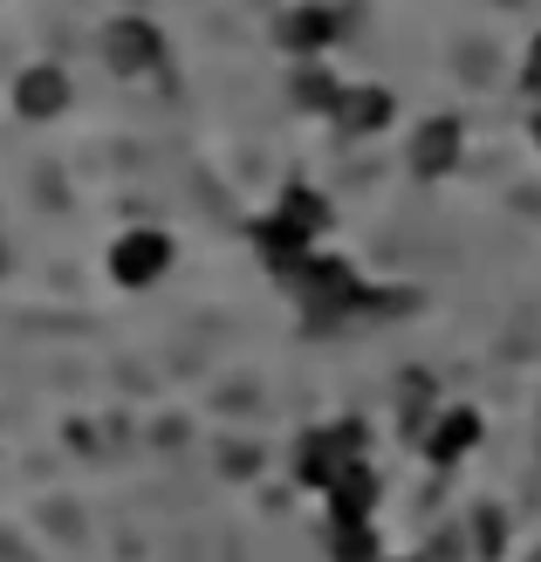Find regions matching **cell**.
<instances>
[{"mask_svg": "<svg viewBox=\"0 0 541 562\" xmlns=\"http://www.w3.org/2000/svg\"><path fill=\"white\" fill-rule=\"evenodd\" d=\"M357 460H363V426L308 432V439H302V453H295V481H302V487H336Z\"/></svg>", "mask_w": 541, "mask_h": 562, "instance_id": "6da1fadb", "label": "cell"}, {"mask_svg": "<svg viewBox=\"0 0 541 562\" xmlns=\"http://www.w3.org/2000/svg\"><path fill=\"white\" fill-rule=\"evenodd\" d=\"M165 268H172V240L158 227H131L117 247H110V274H117L124 289H151Z\"/></svg>", "mask_w": 541, "mask_h": 562, "instance_id": "7a4b0ae2", "label": "cell"}, {"mask_svg": "<svg viewBox=\"0 0 541 562\" xmlns=\"http://www.w3.org/2000/svg\"><path fill=\"white\" fill-rule=\"evenodd\" d=\"M158 55H165V42H158V27H151V21L124 14V21H110V27H103V63L117 69V76H145V69H158Z\"/></svg>", "mask_w": 541, "mask_h": 562, "instance_id": "3957f363", "label": "cell"}, {"mask_svg": "<svg viewBox=\"0 0 541 562\" xmlns=\"http://www.w3.org/2000/svg\"><path fill=\"white\" fill-rule=\"evenodd\" d=\"M14 110H21L27 124H48V117H63V110H69V76L55 69V63L21 69V76H14Z\"/></svg>", "mask_w": 541, "mask_h": 562, "instance_id": "277c9868", "label": "cell"}, {"mask_svg": "<svg viewBox=\"0 0 541 562\" xmlns=\"http://www.w3.org/2000/svg\"><path fill=\"white\" fill-rule=\"evenodd\" d=\"M452 165H460V124H452V117H432V124L412 137V172H418V179H446Z\"/></svg>", "mask_w": 541, "mask_h": 562, "instance_id": "5b68a950", "label": "cell"}, {"mask_svg": "<svg viewBox=\"0 0 541 562\" xmlns=\"http://www.w3.org/2000/svg\"><path fill=\"white\" fill-rule=\"evenodd\" d=\"M370 508H377V473H370V460H357L329 487V521H370Z\"/></svg>", "mask_w": 541, "mask_h": 562, "instance_id": "8992f818", "label": "cell"}, {"mask_svg": "<svg viewBox=\"0 0 541 562\" xmlns=\"http://www.w3.org/2000/svg\"><path fill=\"white\" fill-rule=\"evenodd\" d=\"M329 117L343 124L350 137H370V131H384V124H391V97H384V90H343Z\"/></svg>", "mask_w": 541, "mask_h": 562, "instance_id": "52a82bcc", "label": "cell"}, {"mask_svg": "<svg viewBox=\"0 0 541 562\" xmlns=\"http://www.w3.org/2000/svg\"><path fill=\"white\" fill-rule=\"evenodd\" d=\"M473 439H480V412H466V405H460V412H446L439 426H432V439H425V453H432L439 467H452V460H460Z\"/></svg>", "mask_w": 541, "mask_h": 562, "instance_id": "ba28073f", "label": "cell"}, {"mask_svg": "<svg viewBox=\"0 0 541 562\" xmlns=\"http://www.w3.org/2000/svg\"><path fill=\"white\" fill-rule=\"evenodd\" d=\"M329 35H336V14H329V8H295L289 21H281V42L302 48V55H308V48H323Z\"/></svg>", "mask_w": 541, "mask_h": 562, "instance_id": "9c48e42d", "label": "cell"}, {"mask_svg": "<svg viewBox=\"0 0 541 562\" xmlns=\"http://www.w3.org/2000/svg\"><path fill=\"white\" fill-rule=\"evenodd\" d=\"M329 555H336V562H370V555H377L370 521H329Z\"/></svg>", "mask_w": 541, "mask_h": 562, "instance_id": "30bf717a", "label": "cell"}, {"mask_svg": "<svg viewBox=\"0 0 541 562\" xmlns=\"http://www.w3.org/2000/svg\"><path fill=\"white\" fill-rule=\"evenodd\" d=\"M281 213H289V220H295L302 234H323V227H329V206L316 200V192H302V186L289 192V200H281Z\"/></svg>", "mask_w": 541, "mask_h": 562, "instance_id": "8fae6325", "label": "cell"}, {"mask_svg": "<svg viewBox=\"0 0 541 562\" xmlns=\"http://www.w3.org/2000/svg\"><path fill=\"white\" fill-rule=\"evenodd\" d=\"M336 97H343V90H336L323 69H302V76H295V103H308V110H336Z\"/></svg>", "mask_w": 541, "mask_h": 562, "instance_id": "7c38bea8", "label": "cell"}, {"mask_svg": "<svg viewBox=\"0 0 541 562\" xmlns=\"http://www.w3.org/2000/svg\"><path fill=\"white\" fill-rule=\"evenodd\" d=\"M473 542L494 555V549H500V521H494V515H487V521H473Z\"/></svg>", "mask_w": 541, "mask_h": 562, "instance_id": "4fadbf2b", "label": "cell"}, {"mask_svg": "<svg viewBox=\"0 0 541 562\" xmlns=\"http://www.w3.org/2000/svg\"><path fill=\"white\" fill-rule=\"evenodd\" d=\"M528 90L541 97V35H534V48H528Z\"/></svg>", "mask_w": 541, "mask_h": 562, "instance_id": "5bb4252c", "label": "cell"}, {"mask_svg": "<svg viewBox=\"0 0 541 562\" xmlns=\"http://www.w3.org/2000/svg\"><path fill=\"white\" fill-rule=\"evenodd\" d=\"M0 274H8V240H0Z\"/></svg>", "mask_w": 541, "mask_h": 562, "instance_id": "9a60e30c", "label": "cell"}]
</instances>
